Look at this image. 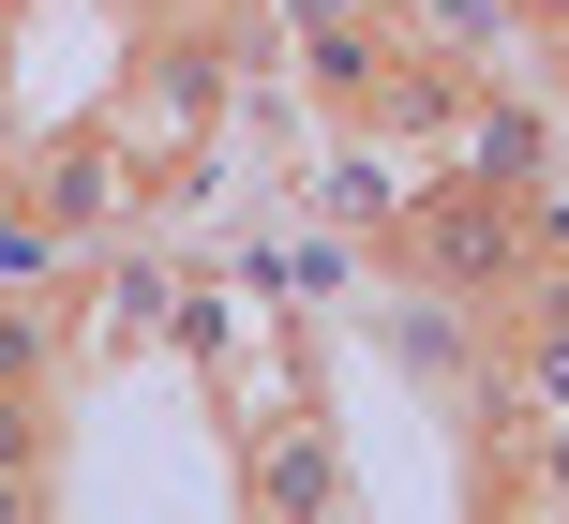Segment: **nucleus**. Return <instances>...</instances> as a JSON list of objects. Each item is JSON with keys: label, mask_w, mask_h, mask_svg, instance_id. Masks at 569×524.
<instances>
[{"label": "nucleus", "mask_w": 569, "mask_h": 524, "mask_svg": "<svg viewBox=\"0 0 569 524\" xmlns=\"http://www.w3.org/2000/svg\"><path fill=\"white\" fill-rule=\"evenodd\" d=\"M30 210H46V225H76V240H120V225H136V135H120V120H76V135H46V150H30Z\"/></svg>", "instance_id": "nucleus-1"}, {"label": "nucleus", "mask_w": 569, "mask_h": 524, "mask_svg": "<svg viewBox=\"0 0 569 524\" xmlns=\"http://www.w3.org/2000/svg\"><path fill=\"white\" fill-rule=\"evenodd\" d=\"M226 90H240V60L226 46H150L136 60V90H120V135H136V165H180V150H196L210 135V105H226Z\"/></svg>", "instance_id": "nucleus-2"}, {"label": "nucleus", "mask_w": 569, "mask_h": 524, "mask_svg": "<svg viewBox=\"0 0 569 524\" xmlns=\"http://www.w3.org/2000/svg\"><path fill=\"white\" fill-rule=\"evenodd\" d=\"M420 270L435 285H510L525 270V210H510V180H495V195H450V210H420Z\"/></svg>", "instance_id": "nucleus-3"}, {"label": "nucleus", "mask_w": 569, "mask_h": 524, "mask_svg": "<svg viewBox=\"0 0 569 524\" xmlns=\"http://www.w3.org/2000/svg\"><path fill=\"white\" fill-rule=\"evenodd\" d=\"M256 510H330L345 495V465H330V435H315V420H284V435H256Z\"/></svg>", "instance_id": "nucleus-4"}, {"label": "nucleus", "mask_w": 569, "mask_h": 524, "mask_svg": "<svg viewBox=\"0 0 569 524\" xmlns=\"http://www.w3.org/2000/svg\"><path fill=\"white\" fill-rule=\"evenodd\" d=\"M60 270H76V225H46L30 180H16V195H0V300H46Z\"/></svg>", "instance_id": "nucleus-5"}, {"label": "nucleus", "mask_w": 569, "mask_h": 524, "mask_svg": "<svg viewBox=\"0 0 569 524\" xmlns=\"http://www.w3.org/2000/svg\"><path fill=\"white\" fill-rule=\"evenodd\" d=\"M46 360H60V330H46V315H30V300H0V405H16V390H30V375H46Z\"/></svg>", "instance_id": "nucleus-6"}, {"label": "nucleus", "mask_w": 569, "mask_h": 524, "mask_svg": "<svg viewBox=\"0 0 569 524\" xmlns=\"http://www.w3.org/2000/svg\"><path fill=\"white\" fill-rule=\"evenodd\" d=\"M0 16H16V0H0Z\"/></svg>", "instance_id": "nucleus-7"}]
</instances>
